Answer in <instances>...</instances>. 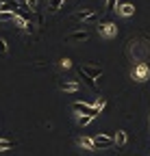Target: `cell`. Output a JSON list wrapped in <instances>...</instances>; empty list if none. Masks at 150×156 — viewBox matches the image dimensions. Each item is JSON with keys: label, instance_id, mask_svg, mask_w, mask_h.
Here are the masks:
<instances>
[{"label": "cell", "instance_id": "cell-1", "mask_svg": "<svg viewBox=\"0 0 150 156\" xmlns=\"http://www.w3.org/2000/svg\"><path fill=\"white\" fill-rule=\"evenodd\" d=\"M93 143H96L98 150H107V147H113L115 143V136H107V134H96L93 136Z\"/></svg>", "mask_w": 150, "mask_h": 156}, {"label": "cell", "instance_id": "cell-2", "mask_svg": "<svg viewBox=\"0 0 150 156\" xmlns=\"http://www.w3.org/2000/svg\"><path fill=\"white\" fill-rule=\"evenodd\" d=\"M72 111L74 113H81V115H85V113H89V115H93V117H98V113H100V108H96V106H89V104H85V102H74L72 104Z\"/></svg>", "mask_w": 150, "mask_h": 156}, {"label": "cell", "instance_id": "cell-3", "mask_svg": "<svg viewBox=\"0 0 150 156\" xmlns=\"http://www.w3.org/2000/svg\"><path fill=\"white\" fill-rule=\"evenodd\" d=\"M148 74H150V67H148L146 63H139V65H135V69H133V78H135V80H139V83L146 80Z\"/></svg>", "mask_w": 150, "mask_h": 156}, {"label": "cell", "instance_id": "cell-4", "mask_svg": "<svg viewBox=\"0 0 150 156\" xmlns=\"http://www.w3.org/2000/svg\"><path fill=\"white\" fill-rule=\"evenodd\" d=\"M72 20H76V22H89V20H96V11H91V9L76 11V13L72 15Z\"/></svg>", "mask_w": 150, "mask_h": 156}, {"label": "cell", "instance_id": "cell-5", "mask_svg": "<svg viewBox=\"0 0 150 156\" xmlns=\"http://www.w3.org/2000/svg\"><path fill=\"white\" fill-rule=\"evenodd\" d=\"M98 30H100L102 35H107V37H115V35H118V26H115L113 22H102V24L98 26Z\"/></svg>", "mask_w": 150, "mask_h": 156}, {"label": "cell", "instance_id": "cell-6", "mask_svg": "<svg viewBox=\"0 0 150 156\" xmlns=\"http://www.w3.org/2000/svg\"><path fill=\"white\" fill-rule=\"evenodd\" d=\"M81 69H83L87 76H91V78H100V76H102V69H100V67H93V65H83Z\"/></svg>", "mask_w": 150, "mask_h": 156}, {"label": "cell", "instance_id": "cell-7", "mask_svg": "<svg viewBox=\"0 0 150 156\" xmlns=\"http://www.w3.org/2000/svg\"><path fill=\"white\" fill-rule=\"evenodd\" d=\"M85 39H89V33L87 30H76L68 37V41H85Z\"/></svg>", "mask_w": 150, "mask_h": 156}, {"label": "cell", "instance_id": "cell-8", "mask_svg": "<svg viewBox=\"0 0 150 156\" xmlns=\"http://www.w3.org/2000/svg\"><path fill=\"white\" fill-rule=\"evenodd\" d=\"M79 76L83 78V83H85V85H87L89 89H93V91H96V78H91V76H87V74H85V72H83L81 67H79Z\"/></svg>", "mask_w": 150, "mask_h": 156}, {"label": "cell", "instance_id": "cell-9", "mask_svg": "<svg viewBox=\"0 0 150 156\" xmlns=\"http://www.w3.org/2000/svg\"><path fill=\"white\" fill-rule=\"evenodd\" d=\"M17 11H0V22H15Z\"/></svg>", "mask_w": 150, "mask_h": 156}, {"label": "cell", "instance_id": "cell-10", "mask_svg": "<svg viewBox=\"0 0 150 156\" xmlns=\"http://www.w3.org/2000/svg\"><path fill=\"white\" fill-rule=\"evenodd\" d=\"M118 11H120V13H122L124 17H130V15H133V13H135V7H133V5H130V2H126V5H122V7H120Z\"/></svg>", "mask_w": 150, "mask_h": 156}, {"label": "cell", "instance_id": "cell-11", "mask_svg": "<svg viewBox=\"0 0 150 156\" xmlns=\"http://www.w3.org/2000/svg\"><path fill=\"white\" fill-rule=\"evenodd\" d=\"M63 2H65V0H48V11H59L61 7H63Z\"/></svg>", "mask_w": 150, "mask_h": 156}, {"label": "cell", "instance_id": "cell-12", "mask_svg": "<svg viewBox=\"0 0 150 156\" xmlns=\"http://www.w3.org/2000/svg\"><path fill=\"white\" fill-rule=\"evenodd\" d=\"M79 143H81L83 147H87V150H98V147H96V143H93V139H87V136H81Z\"/></svg>", "mask_w": 150, "mask_h": 156}, {"label": "cell", "instance_id": "cell-13", "mask_svg": "<svg viewBox=\"0 0 150 156\" xmlns=\"http://www.w3.org/2000/svg\"><path fill=\"white\" fill-rule=\"evenodd\" d=\"M59 87H61L63 91H79V89H81L79 83H59Z\"/></svg>", "mask_w": 150, "mask_h": 156}, {"label": "cell", "instance_id": "cell-14", "mask_svg": "<svg viewBox=\"0 0 150 156\" xmlns=\"http://www.w3.org/2000/svg\"><path fill=\"white\" fill-rule=\"evenodd\" d=\"M126 141H128V139H126V132H124V130H118V134H115V143L122 147V145H126Z\"/></svg>", "mask_w": 150, "mask_h": 156}, {"label": "cell", "instance_id": "cell-15", "mask_svg": "<svg viewBox=\"0 0 150 156\" xmlns=\"http://www.w3.org/2000/svg\"><path fill=\"white\" fill-rule=\"evenodd\" d=\"M91 119H93V115L85 113V115H81V117H79V126H87V124H89Z\"/></svg>", "mask_w": 150, "mask_h": 156}, {"label": "cell", "instance_id": "cell-16", "mask_svg": "<svg viewBox=\"0 0 150 156\" xmlns=\"http://www.w3.org/2000/svg\"><path fill=\"white\" fill-rule=\"evenodd\" d=\"M13 141L11 139H0V150H13Z\"/></svg>", "mask_w": 150, "mask_h": 156}, {"label": "cell", "instance_id": "cell-17", "mask_svg": "<svg viewBox=\"0 0 150 156\" xmlns=\"http://www.w3.org/2000/svg\"><path fill=\"white\" fill-rule=\"evenodd\" d=\"M22 28H24V33H28V35H31V33H35V24L31 22V20H28V22H24V26H22Z\"/></svg>", "mask_w": 150, "mask_h": 156}, {"label": "cell", "instance_id": "cell-18", "mask_svg": "<svg viewBox=\"0 0 150 156\" xmlns=\"http://www.w3.org/2000/svg\"><path fill=\"white\" fill-rule=\"evenodd\" d=\"M104 104H107V100H104V98H98V100L93 102V106H96V108H100V111L104 108Z\"/></svg>", "mask_w": 150, "mask_h": 156}, {"label": "cell", "instance_id": "cell-19", "mask_svg": "<svg viewBox=\"0 0 150 156\" xmlns=\"http://www.w3.org/2000/svg\"><path fill=\"white\" fill-rule=\"evenodd\" d=\"M5 54H7V41L0 37V56H5Z\"/></svg>", "mask_w": 150, "mask_h": 156}, {"label": "cell", "instance_id": "cell-20", "mask_svg": "<svg viewBox=\"0 0 150 156\" xmlns=\"http://www.w3.org/2000/svg\"><path fill=\"white\" fill-rule=\"evenodd\" d=\"M115 5H118V0H107V5H104V7H107V11H113Z\"/></svg>", "mask_w": 150, "mask_h": 156}, {"label": "cell", "instance_id": "cell-21", "mask_svg": "<svg viewBox=\"0 0 150 156\" xmlns=\"http://www.w3.org/2000/svg\"><path fill=\"white\" fill-rule=\"evenodd\" d=\"M70 65H72V63H70V58H63V61H61V67H65V69H68Z\"/></svg>", "mask_w": 150, "mask_h": 156}, {"label": "cell", "instance_id": "cell-22", "mask_svg": "<svg viewBox=\"0 0 150 156\" xmlns=\"http://www.w3.org/2000/svg\"><path fill=\"white\" fill-rule=\"evenodd\" d=\"M17 2H20V5H26V2H28V0H17Z\"/></svg>", "mask_w": 150, "mask_h": 156}]
</instances>
